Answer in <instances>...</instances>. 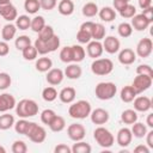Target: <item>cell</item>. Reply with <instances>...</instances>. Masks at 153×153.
Returning <instances> with one entry per match:
<instances>
[{"label":"cell","mask_w":153,"mask_h":153,"mask_svg":"<svg viewBox=\"0 0 153 153\" xmlns=\"http://www.w3.org/2000/svg\"><path fill=\"white\" fill-rule=\"evenodd\" d=\"M39 108L38 104L33 100V99H22L19 100V103L16 104V114L20 117V118H29V117H33L38 114Z\"/></svg>","instance_id":"cell-1"},{"label":"cell","mask_w":153,"mask_h":153,"mask_svg":"<svg viewBox=\"0 0 153 153\" xmlns=\"http://www.w3.org/2000/svg\"><path fill=\"white\" fill-rule=\"evenodd\" d=\"M91 111H92L91 104L88 100H85V99H80L78 102L71 103L68 108V115L75 120H84L88 117Z\"/></svg>","instance_id":"cell-2"},{"label":"cell","mask_w":153,"mask_h":153,"mask_svg":"<svg viewBox=\"0 0 153 153\" xmlns=\"http://www.w3.org/2000/svg\"><path fill=\"white\" fill-rule=\"evenodd\" d=\"M116 92H117V86H116V84H114L111 81L98 82L96 85V88H94V94L100 100L112 99L115 97Z\"/></svg>","instance_id":"cell-3"},{"label":"cell","mask_w":153,"mask_h":153,"mask_svg":"<svg viewBox=\"0 0 153 153\" xmlns=\"http://www.w3.org/2000/svg\"><path fill=\"white\" fill-rule=\"evenodd\" d=\"M93 137H94L96 142L103 148H110L115 142V137H114L112 133L103 126H99L94 129Z\"/></svg>","instance_id":"cell-4"},{"label":"cell","mask_w":153,"mask_h":153,"mask_svg":"<svg viewBox=\"0 0 153 153\" xmlns=\"http://www.w3.org/2000/svg\"><path fill=\"white\" fill-rule=\"evenodd\" d=\"M36 50L38 54L41 55H45L49 53L55 51L59 47H60V37L57 35H54L51 38H49L48 41H41V39H36L33 43Z\"/></svg>","instance_id":"cell-5"},{"label":"cell","mask_w":153,"mask_h":153,"mask_svg":"<svg viewBox=\"0 0 153 153\" xmlns=\"http://www.w3.org/2000/svg\"><path fill=\"white\" fill-rule=\"evenodd\" d=\"M114 69V63L110 59H94V61L91 63V71L96 75H108L112 72Z\"/></svg>","instance_id":"cell-6"},{"label":"cell","mask_w":153,"mask_h":153,"mask_svg":"<svg viewBox=\"0 0 153 153\" xmlns=\"http://www.w3.org/2000/svg\"><path fill=\"white\" fill-rule=\"evenodd\" d=\"M25 136H27L35 143H42L47 139V131L42 126H38L35 122H30V126Z\"/></svg>","instance_id":"cell-7"},{"label":"cell","mask_w":153,"mask_h":153,"mask_svg":"<svg viewBox=\"0 0 153 153\" xmlns=\"http://www.w3.org/2000/svg\"><path fill=\"white\" fill-rule=\"evenodd\" d=\"M152 82H153V78L152 76H148V75H145V74H137L134 80H133V88L135 90V92L137 94L147 91L151 86H152Z\"/></svg>","instance_id":"cell-8"},{"label":"cell","mask_w":153,"mask_h":153,"mask_svg":"<svg viewBox=\"0 0 153 153\" xmlns=\"http://www.w3.org/2000/svg\"><path fill=\"white\" fill-rule=\"evenodd\" d=\"M92 26H93V22H84L80 27H79V31L76 32V39L79 43L81 44H87L91 39H92V36H91V31H92Z\"/></svg>","instance_id":"cell-9"},{"label":"cell","mask_w":153,"mask_h":153,"mask_svg":"<svg viewBox=\"0 0 153 153\" xmlns=\"http://www.w3.org/2000/svg\"><path fill=\"white\" fill-rule=\"evenodd\" d=\"M152 50H153V42L151 38L148 37H145V38H141L137 44H136V50H135V54L142 59H146L151 54H152Z\"/></svg>","instance_id":"cell-10"},{"label":"cell","mask_w":153,"mask_h":153,"mask_svg":"<svg viewBox=\"0 0 153 153\" xmlns=\"http://www.w3.org/2000/svg\"><path fill=\"white\" fill-rule=\"evenodd\" d=\"M67 135L74 142L80 141V140H84V137L86 135V129L80 123H72L67 128Z\"/></svg>","instance_id":"cell-11"},{"label":"cell","mask_w":153,"mask_h":153,"mask_svg":"<svg viewBox=\"0 0 153 153\" xmlns=\"http://www.w3.org/2000/svg\"><path fill=\"white\" fill-rule=\"evenodd\" d=\"M90 118H91L92 123L98 124V126H103V124H105L109 121L110 115H109V111L108 110H105L103 108H97V109H94V110L91 111Z\"/></svg>","instance_id":"cell-12"},{"label":"cell","mask_w":153,"mask_h":153,"mask_svg":"<svg viewBox=\"0 0 153 153\" xmlns=\"http://www.w3.org/2000/svg\"><path fill=\"white\" fill-rule=\"evenodd\" d=\"M104 42L103 44V49L108 53V54H116L117 51H120L121 48V42L117 37L115 36H106L103 38Z\"/></svg>","instance_id":"cell-13"},{"label":"cell","mask_w":153,"mask_h":153,"mask_svg":"<svg viewBox=\"0 0 153 153\" xmlns=\"http://www.w3.org/2000/svg\"><path fill=\"white\" fill-rule=\"evenodd\" d=\"M0 16L7 20V22H13L17 19L18 17V12H17V8L16 6L12 4V2H8V4H4V5H0Z\"/></svg>","instance_id":"cell-14"},{"label":"cell","mask_w":153,"mask_h":153,"mask_svg":"<svg viewBox=\"0 0 153 153\" xmlns=\"http://www.w3.org/2000/svg\"><path fill=\"white\" fill-rule=\"evenodd\" d=\"M65 78V74H63V71L60 69V68H50L48 72H47V75H45V80L49 85L51 86H56V85H60L62 82Z\"/></svg>","instance_id":"cell-15"},{"label":"cell","mask_w":153,"mask_h":153,"mask_svg":"<svg viewBox=\"0 0 153 153\" xmlns=\"http://www.w3.org/2000/svg\"><path fill=\"white\" fill-rule=\"evenodd\" d=\"M131 140H133V134H131V131H130L129 128L123 127V128H121L117 131L116 142L118 143V146H121V147H128L131 143Z\"/></svg>","instance_id":"cell-16"},{"label":"cell","mask_w":153,"mask_h":153,"mask_svg":"<svg viewBox=\"0 0 153 153\" xmlns=\"http://www.w3.org/2000/svg\"><path fill=\"white\" fill-rule=\"evenodd\" d=\"M16 98L11 93H2L0 94V112H7L16 108Z\"/></svg>","instance_id":"cell-17"},{"label":"cell","mask_w":153,"mask_h":153,"mask_svg":"<svg viewBox=\"0 0 153 153\" xmlns=\"http://www.w3.org/2000/svg\"><path fill=\"white\" fill-rule=\"evenodd\" d=\"M134 110L139 112H147L152 108V100L149 97L139 96L134 98Z\"/></svg>","instance_id":"cell-18"},{"label":"cell","mask_w":153,"mask_h":153,"mask_svg":"<svg viewBox=\"0 0 153 153\" xmlns=\"http://www.w3.org/2000/svg\"><path fill=\"white\" fill-rule=\"evenodd\" d=\"M118 61L121 65H124V66H129V65H133L136 60V54L133 49L130 48H124L122 49L120 53H118Z\"/></svg>","instance_id":"cell-19"},{"label":"cell","mask_w":153,"mask_h":153,"mask_svg":"<svg viewBox=\"0 0 153 153\" xmlns=\"http://www.w3.org/2000/svg\"><path fill=\"white\" fill-rule=\"evenodd\" d=\"M151 24H152V23H151L142 13L135 14V16L131 18V23H130L133 30H136V31H143V30H146Z\"/></svg>","instance_id":"cell-20"},{"label":"cell","mask_w":153,"mask_h":153,"mask_svg":"<svg viewBox=\"0 0 153 153\" xmlns=\"http://www.w3.org/2000/svg\"><path fill=\"white\" fill-rule=\"evenodd\" d=\"M86 51H87V55L92 59H98L102 56L104 49H103V44L100 41H90L87 43V47H86Z\"/></svg>","instance_id":"cell-21"},{"label":"cell","mask_w":153,"mask_h":153,"mask_svg":"<svg viewBox=\"0 0 153 153\" xmlns=\"http://www.w3.org/2000/svg\"><path fill=\"white\" fill-rule=\"evenodd\" d=\"M63 74H65V76H67V78L71 79V80H76V79H79V78L81 76L82 69H81V67H80L76 62H71V63H68V66L66 67Z\"/></svg>","instance_id":"cell-22"},{"label":"cell","mask_w":153,"mask_h":153,"mask_svg":"<svg viewBox=\"0 0 153 153\" xmlns=\"http://www.w3.org/2000/svg\"><path fill=\"white\" fill-rule=\"evenodd\" d=\"M75 96H76V91L74 87H71V86H67V87H63L60 92H59V98L62 103L65 104H71L74 102L75 99Z\"/></svg>","instance_id":"cell-23"},{"label":"cell","mask_w":153,"mask_h":153,"mask_svg":"<svg viewBox=\"0 0 153 153\" xmlns=\"http://www.w3.org/2000/svg\"><path fill=\"white\" fill-rule=\"evenodd\" d=\"M98 16L103 22L110 23L116 19V11L110 6H104L98 11Z\"/></svg>","instance_id":"cell-24"},{"label":"cell","mask_w":153,"mask_h":153,"mask_svg":"<svg viewBox=\"0 0 153 153\" xmlns=\"http://www.w3.org/2000/svg\"><path fill=\"white\" fill-rule=\"evenodd\" d=\"M17 33V26L12 23H8L6 25H4V27L1 29V37L5 42H10L16 37Z\"/></svg>","instance_id":"cell-25"},{"label":"cell","mask_w":153,"mask_h":153,"mask_svg":"<svg viewBox=\"0 0 153 153\" xmlns=\"http://www.w3.org/2000/svg\"><path fill=\"white\" fill-rule=\"evenodd\" d=\"M136 96H137V93L135 92V90L133 88L131 85H127V86H124V87L121 90V92H120L121 100L124 102V103H131Z\"/></svg>","instance_id":"cell-26"},{"label":"cell","mask_w":153,"mask_h":153,"mask_svg":"<svg viewBox=\"0 0 153 153\" xmlns=\"http://www.w3.org/2000/svg\"><path fill=\"white\" fill-rule=\"evenodd\" d=\"M57 11L62 16H71L74 12V2L72 0H61L57 4Z\"/></svg>","instance_id":"cell-27"},{"label":"cell","mask_w":153,"mask_h":153,"mask_svg":"<svg viewBox=\"0 0 153 153\" xmlns=\"http://www.w3.org/2000/svg\"><path fill=\"white\" fill-rule=\"evenodd\" d=\"M35 67H36V69H37L38 72L45 73V72H48L50 68H53V61H51L50 57L43 56V57H39V59L36 60Z\"/></svg>","instance_id":"cell-28"},{"label":"cell","mask_w":153,"mask_h":153,"mask_svg":"<svg viewBox=\"0 0 153 153\" xmlns=\"http://www.w3.org/2000/svg\"><path fill=\"white\" fill-rule=\"evenodd\" d=\"M48 127L50 128L51 131L59 133V131H62V130L66 128V121H65V118H63L62 116L56 115V116L53 118V121L48 124Z\"/></svg>","instance_id":"cell-29"},{"label":"cell","mask_w":153,"mask_h":153,"mask_svg":"<svg viewBox=\"0 0 153 153\" xmlns=\"http://www.w3.org/2000/svg\"><path fill=\"white\" fill-rule=\"evenodd\" d=\"M105 26L100 23H93V26H92V31H91V36H92V39L94 41H102L104 37H105Z\"/></svg>","instance_id":"cell-30"},{"label":"cell","mask_w":153,"mask_h":153,"mask_svg":"<svg viewBox=\"0 0 153 153\" xmlns=\"http://www.w3.org/2000/svg\"><path fill=\"white\" fill-rule=\"evenodd\" d=\"M121 120L124 124H133L137 121V111H135L134 109H127L122 111Z\"/></svg>","instance_id":"cell-31"},{"label":"cell","mask_w":153,"mask_h":153,"mask_svg":"<svg viewBox=\"0 0 153 153\" xmlns=\"http://www.w3.org/2000/svg\"><path fill=\"white\" fill-rule=\"evenodd\" d=\"M14 116L7 112H4L0 115V129L1 130H7L14 126Z\"/></svg>","instance_id":"cell-32"},{"label":"cell","mask_w":153,"mask_h":153,"mask_svg":"<svg viewBox=\"0 0 153 153\" xmlns=\"http://www.w3.org/2000/svg\"><path fill=\"white\" fill-rule=\"evenodd\" d=\"M98 11H99L98 5H97L96 2H92V1L86 2V4L82 6V8H81L82 14H84L85 17H87V18L94 17L96 14H98Z\"/></svg>","instance_id":"cell-33"},{"label":"cell","mask_w":153,"mask_h":153,"mask_svg":"<svg viewBox=\"0 0 153 153\" xmlns=\"http://www.w3.org/2000/svg\"><path fill=\"white\" fill-rule=\"evenodd\" d=\"M130 131H131L133 136H135L137 139H142V137H145V135L147 134L148 130H147V127L143 123L136 121L135 123H133V127H131Z\"/></svg>","instance_id":"cell-34"},{"label":"cell","mask_w":153,"mask_h":153,"mask_svg":"<svg viewBox=\"0 0 153 153\" xmlns=\"http://www.w3.org/2000/svg\"><path fill=\"white\" fill-rule=\"evenodd\" d=\"M72 47V56H73V62H81L85 56H86V51L85 49L80 45V44H74V45H71Z\"/></svg>","instance_id":"cell-35"},{"label":"cell","mask_w":153,"mask_h":153,"mask_svg":"<svg viewBox=\"0 0 153 153\" xmlns=\"http://www.w3.org/2000/svg\"><path fill=\"white\" fill-rule=\"evenodd\" d=\"M72 148V153H91L92 147L90 146V143L80 140V141H75V143L73 145Z\"/></svg>","instance_id":"cell-36"},{"label":"cell","mask_w":153,"mask_h":153,"mask_svg":"<svg viewBox=\"0 0 153 153\" xmlns=\"http://www.w3.org/2000/svg\"><path fill=\"white\" fill-rule=\"evenodd\" d=\"M57 96H59V93L54 86H48V87L43 88V91H42V98H43V100H45L48 103L54 102L57 98Z\"/></svg>","instance_id":"cell-37"},{"label":"cell","mask_w":153,"mask_h":153,"mask_svg":"<svg viewBox=\"0 0 153 153\" xmlns=\"http://www.w3.org/2000/svg\"><path fill=\"white\" fill-rule=\"evenodd\" d=\"M24 10L29 14H36L41 10L39 0H25L24 1Z\"/></svg>","instance_id":"cell-38"},{"label":"cell","mask_w":153,"mask_h":153,"mask_svg":"<svg viewBox=\"0 0 153 153\" xmlns=\"http://www.w3.org/2000/svg\"><path fill=\"white\" fill-rule=\"evenodd\" d=\"M45 26V20L42 16H35L32 19H31V24H30V29L33 31V32H39L43 27Z\"/></svg>","instance_id":"cell-39"},{"label":"cell","mask_w":153,"mask_h":153,"mask_svg":"<svg viewBox=\"0 0 153 153\" xmlns=\"http://www.w3.org/2000/svg\"><path fill=\"white\" fill-rule=\"evenodd\" d=\"M30 24H31V18L26 14H22L19 17H17V19H16V26L19 30L30 29Z\"/></svg>","instance_id":"cell-40"},{"label":"cell","mask_w":153,"mask_h":153,"mask_svg":"<svg viewBox=\"0 0 153 153\" xmlns=\"http://www.w3.org/2000/svg\"><path fill=\"white\" fill-rule=\"evenodd\" d=\"M117 32L121 37L123 38H127V37H130L131 33H133V27L130 25V23H127V22H123L121 24H118L117 26Z\"/></svg>","instance_id":"cell-41"},{"label":"cell","mask_w":153,"mask_h":153,"mask_svg":"<svg viewBox=\"0 0 153 153\" xmlns=\"http://www.w3.org/2000/svg\"><path fill=\"white\" fill-rule=\"evenodd\" d=\"M22 55H23L24 60H26V61H33V60H36L38 53H37L35 45L33 44H30L29 47H26V48H24L22 50Z\"/></svg>","instance_id":"cell-42"},{"label":"cell","mask_w":153,"mask_h":153,"mask_svg":"<svg viewBox=\"0 0 153 153\" xmlns=\"http://www.w3.org/2000/svg\"><path fill=\"white\" fill-rule=\"evenodd\" d=\"M118 13H120V16H121L122 18H124V19H129V18H133V17L136 14V8H135L134 5H131V4H127L122 10L118 11Z\"/></svg>","instance_id":"cell-43"},{"label":"cell","mask_w":153,"mask_h":153,"mask_svg":"<svg viewBox=\"0 0 153 153\" xmlns=\"http://www.w3.org/2000/svg\"><path fill=\"white\" fill-rule=\"evenodd\" d=\"M30 44H31V39H30V37L26 36V35L18 36V37L16 38V41H14V45H16V48H17L18 50H20V51H22L24 48L29 47Z\"/></svg>","instance_id":"cell-44"},{"label":"cell","mask_w":153,"mask_h":153,"mask_svg":"<svg viewBox=\"0 0 153 153\" xmlns=\"http://www.w3.org/2000/svg\"><path fill=\"white\" fill-rule=\"evenodd\" d=\"M29 126H30V122L26 121V118H22L17 122H14V130L18 133V134H22V135H25L27 129H29Z\"/></svg>","instance_id":"cell-45"},{"label":"cell","mask_w":153,"mask_h":153,"mask_svg":"<svg viewBox=\"0 0 153 153\" xmlns=\"http://www.w3.org/2000/svg\"><path fill=\"white\" fill-rule=\"evenodd\" d=\"M60 60L65 63H71L73 62V56H72V47H63L60 50Z\"/></svg>","instance_id":"cell-46"},{"label":"cell","mask_w":153,"mask_h":153,"mask_svg":"<svg viewBox=\"0 0 153 153\" xmlns=\"http://www.w3.org/2000/svg\"><path fill=\"white\" fill-rule=\"evenodd\" d=\"M55 35L54 29L50 25H45L39 32H38V39L41 41H48L49 38H51Z\"/></svg>","instance_id":"cell-47"},{"label":"cell","mask_w":153,"mask_h":153,"mask_svg":"<svg viewBox=\"0 0 153 153\" xmlns=\"http://www.w3.org/2000/svg\"><path fill=\"white\" fill-rule=\"evenodd\" d=\"M56 116V112L53 110V109H44L42 112H41V122L44 123V124H49L53 118Z\"/></svg>","instance_id":"cell-48"},{"label":"cell","mask_w":153,"mask_h":153,"mask_svg":"<svg viewBox=\"0 0 153 153\" xmlns=\"http://www.w3.org/2000/svg\"><path fill=\"white\" fill-rule=\"evenodd\" d=\"M11 149H12L13 153H26L27 152V146L23 140H16L12 143Z\"/></svg>","instance_id":"cell-49"},{"label":"cell","mask_w":153,"mask_h":153,"mask_svg":"<svg viewBox=\"0 0 153 153\" xmlns=\"http://www.w3.org/2000/svg\"><path fill=\"white\" fill-rule=\"evenodd\" d=\"M12 84V78L8 73L1 72L0 73V90H6L11 86Z\"/></svg>","instance_id":"cell-50"},{"label":"cell","mask_w":153,"mask_h":153,"mask_svg":"<svg viewBox=\"0 0 153 153\" xmlns=\"http://www.w3.org/2000/svg\"><path fill=\"white\" fill-rule=\"evenodd\" d=\"M41 8L44 11H51L57 6V0H39Z\"/></svg>","instance_id":"cell-51"},{"label":"cell","mask_w":153,"mask_h":153,"mask_svg":"<svg viewBox=\"0 0 153 153\" xmlns=\"http://www.w3.org/2000/svg\"><path fill=\"white\" fill-rule=\"evenodd\" d=\"M136 74H145V75H148V76H152L153 78V71H152V67L149 65H139L136 67Z\"/></svg>","instance_id":"cell-52"},{"label":"cell","mask_w":153,"mask_h":153,"mask_svg":"<svg viewBox=\"0 0 153 153\" xmlns=\"http://www.w3.org/2000/svg\"><path fill=\"white\" fill-rule=\"evenodd\" d=\"M54 152L55 153H72V148L65 143H59L57 146H55Z\"/></svg>","instance_id":"cell-53"},{"label":"cell","mask_w":153,"mask_h":153,"mask_svg":"<svg viewBox=\"0 0 153 153\" xmlns=\"http://www.w3.org/2000/svg\"><path fill=\"white\" fill-rule=\"evenodd\" d=\"M10 53V45L5 41H0V56H6Z\"/></svg>","instance_id":"cell-54"},{"label":"cell","mask_w":153,"mask_h":153,"mask_svg":"<svg viewBox=\"0 0 153 153\" xmlns=\"http://www.w3.org/2000/svg\"><path fill=\"white\" fill-rule=\"evenodd\" d=\"M127 4H129L128 0H114V1H112L114 10H115V11H120V10H122Z\"/></svg>","instance_id":"cell-55"},{"label":"cell","mask_w":153,"mask_h":153,"mask_svg":"<svg viewBox=\"0 0 153 153\" xmlns=\"http://www.w3.org/2000/svg\"><path fill=\"white\" fill-rule=\"evenodd\" d=\"M142 14L152 23L153 22V7L151 6V7H147V8H145V10H142Z\"/></svg>","instance_id":"cell-56"},{"label":"cell","mask_w":153,"mask_h":153,"mask_svg":"<svg viewBox=\"0 0 153 153\" xmlns=\"http://www.w3.org/2000/svg\"><path fill=\"white\" fill-rule=\"evenodd\" d=\"M151 148L147 145H139L134 148V153H149Z\"/></svg>","instance_id":"cell-57"},{"label":"cell","mask_w":153,"mask_h":153,"mask_svg":"<svg viewBox=\"0 0 153 153\" xmlns=\"http://www.w3.org/2000/svg\"><path fill=\"white\" fill-rule=\"evenodd\" d=\"M145 136H146V143H147V146L149 148H153V130L147 131V134Z\"/></svg>","instance_id":"cell-58"},{"label":"cell","mask_w":153,"mask_h":153,"mask_svg":"<svg viewBox=\"0 0 153 153\" xmlns=\"http://www.w3.org/2000/svg\"><path fill=\"white\" fill-rule=\"evenodd\" d=\"M139 6H140L141 10L151 7L152 6V0H139Z\"/></svg>","instance_id":"cell-59"},{"label":"cell","mask_w":153,"mask_h":153,"mask_svg":"<svg viewBox=\"0 0 153 153\" xmlns=\"http://www.w3.org/2000/svg\"><path fill=\"white\" fill-rule=\"evenodd\" d=\"M146 124L149 128H153V114H148L147 118H146Z\"/></svg>","instance_id":"cell-60"},{"label":"cell","mask_w":153,"mask_h":153,"mask_svg":"<svg viewBox=\"0 0 153 153\" xmlns=\"http://www.w3.org/2000/svg\"><path fill=\"white\" fill-rule=\"evenodd\" d=\"M0 153H6V148L0 145Z\"/></svg>","instance_id":"cell-61"},{"label":"cell","mask_w":153,"mask_h":153,"mask_svg":"<svg viewBox=\"0 0 153 153\" xmlns=\"http://www.w3.org/2000/svg\"><path fill=\"white\" fill-rule=\"evenodd\" d=\"M11 2V0H0V5H4V4H8Z\"/></svg>","instance_id":"cell-62"},{"label":"cell","mask_w":153,"mask_h":153,"mask_svg":"<svg viewBox=\"0 0 153 153\" xmlns=\"http://www.w3.org/2000/svg\"><path fill=\"white\" fill-rule=\"evenodd\" d=\"M128 1H130V0H128Z\"/></svg>","instance_id":"cell-63"}]
</instances>
